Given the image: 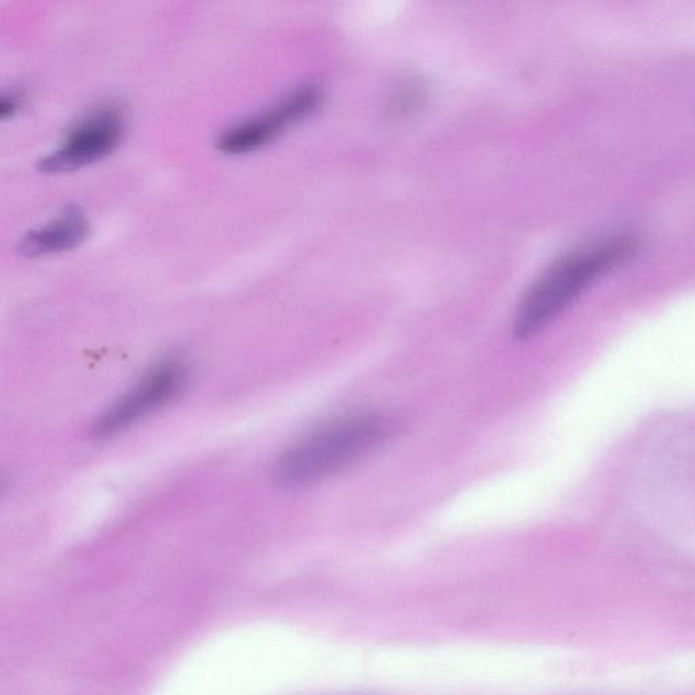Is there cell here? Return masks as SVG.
Wrapping results in <instances>:
<instances>
[{"label":"cell","instance_id":"277c9868","mask_svg":"<svg viewBox=\"0 0 695 695\" xmlns=\"http://www.w3.org/2000/svg\"><path fill=\"white\" fill-rule=\"evenodd\" d=\"M321 101L322 91L317 85L306 83L296 87L271 108L227 128L216 140V147L229 155L254 153L313 115Z\"/></svg>","mask_w":695,"mask_h":695},{"label":"cell","instance_id":"52a82bcc","mask_svg":"<svg viewBox=\"0 0 695 695\" xmlns=\"http://www.w3.org/2000/svg\"><path fill=\"white\" fill-rule=\"evenodd\" d=\"M21 108V96L15 91L3 94L0 98V117L3 121L11 119Z\"/></svg>","mask_w":695,"mask_h":695},{"label":"cell","instance_id":"3957f363","mask_svg":"<svg viewBox=\"0 0 695 695\" xmlns=\"http://www.w3.org/2000/svg\"><path fill=\"white\" fill-rule=\"evenodd\" d=\"M188 378L189 368L184 360L166 358L155 363L98 417L94 434L97 438H110L134 427L176 400Z\"/></svg>","mask_w":695,"mask_h":695},{"label":"cell","instance_id":"8992f818","mask_svg":"<svg viewBox=\"0 0 695 695\" xmlns=\"http://www.w3.org/2000/svg\"><path fill=\"white\" fill-rule=\"evenodd\" d=\"M90 233L89 219L78 205H68L62 214L18 242V252L26 257H45L78 248Z\"/></svg>","mask_w":695,"mask_h":695},{"label":"cell","instance_id":"6da1fadb","mask_svg":"<svg viewBox=\"0 0 695 695\" xmlns=\"http://www.w3.org/2000/svg\"><path fill=\"white\" fill-rule=\"evenodd\" d=\"M391 434V421L375 413L330 421L296 440L280 454L273 467V480L286 489L324 481L370 457Z\"/></svg>","mask_w":695,"mask_h":695},{"label":"cell","instance_id":"7a4b0ae2","mask_svg":"<svg viewBox=\"0 0 695 695\" xmlns=\"http://www.w3.org/2000/svg\"><path fill=\"white\" fill-rule=\"evenodd\" d=\"M626 252L628 242L611 239L576 250L557 261L535 281L520 302L514 319L515 337L529 340L548 328Z\"/></svg>","mask_w":695,"mask_h":695},{"label":"cell","instance_id":"5b68a950","mask_svg":"<svg viewBox=\"0 0 695 695\" xmlns=\"http://www.w3.org/2000/svg\"><path fill=\"white\" fill-rule=\"evenodd\" d=\"M124 116L115 105H101L67 132L55 151L37 163L41 173H70L108 157L119 146Z\"/></svg>","mask_w":695,"mask_h":695}]
</instances>
